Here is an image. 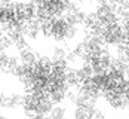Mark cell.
Masks as SVG:
<instances>
[{"label": "cell", "instance_id": "obj_1", "mask_svg": "<svg viewBox=\"0 0 129 119\" xmlns=\"http://www.w3.org/2000/svg\"><path fill=\"white\" fill-rule=\"evenodd\" d=\"M49 116L51 118H64V116H67V107L62 106V103L61 104H53V107L49 112Z\"/></svg>", "mask_w": 129, "mask_h": 119}]
</instances>
